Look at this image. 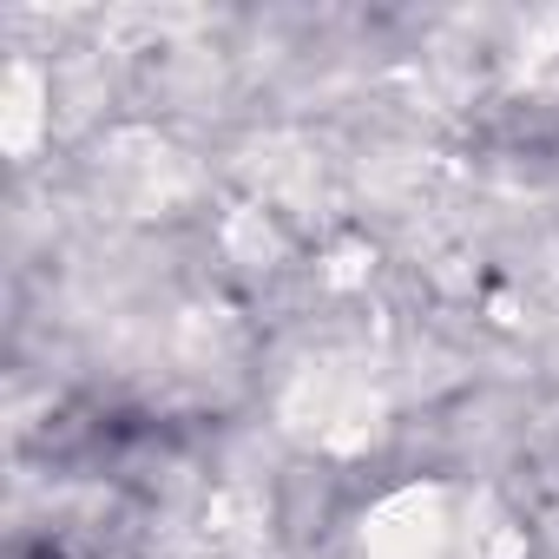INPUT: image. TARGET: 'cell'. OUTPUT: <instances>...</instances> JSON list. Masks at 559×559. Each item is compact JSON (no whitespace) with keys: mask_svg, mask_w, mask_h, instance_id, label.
Listing matches in <instances>:
<instances>
[{"mask_svg":"<svg viewBox=\"0 0 559 559\" xmlns=\"http://www.w3.org/2000/svg\"><path fill=\"white\" fill-rule=\"evenodd\" d=\"M40 559H67V552H53V546H47V552H40Z\"/></svg>","mask_w":559,"mask_h":559,"instance_id":"1","label":"cell"}]
</instances>
